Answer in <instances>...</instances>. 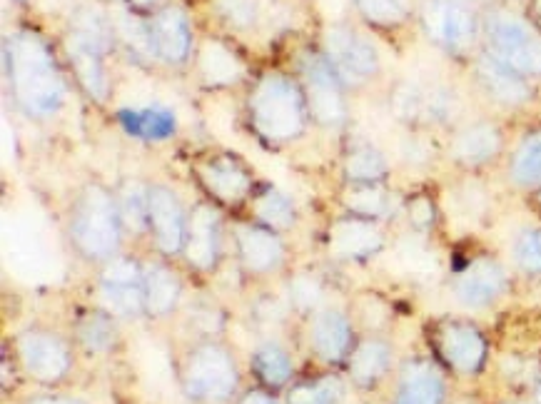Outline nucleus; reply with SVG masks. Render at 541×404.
Here are the masks:
<instances>
[{
	"label": "nucleus",
	"mask_w": 541,
	"mask_h": 404,
	"mask_svg": "<svg viewBox=\"0 0 541 404\" xmlns=\"http://www.w3.org/2000/svg\"><path fill=\"white\" fill-rule=\"evenodd\" d=\"M327 50L337 73L347 78H367L377 70V53L360 35L345 28H332L327 33Z\"/></svg>",
	"instance_id": "nucleus-9"
},
{
	"label": "nucleus",
	"mask_w": 541,
	"mask_h": 404,
	"mask_svg": "<svg viewBox=\"0 0 541 404\" xmlns=\"http://www.w3.org/2000/svg\"><path fill=\"white\" fill-rule=\"evenodd\" d=\"M412 217L419 222V225H427L432 220V210H429L427 200H419L412 205Z\"/></svg>",
	"instance_id": "nucleus-40"
},
{
	"label": "nucleus",
	"mask_w": 541,
	"mask_h": 404,
	"mask_svg": "<svg viewBox=\"0 0 541 404\" xmlns=\"http://www.w3.org/2000/svg\"><path fill=\"white\" fill-rule=\"evenodd\" d=\"M332 245L340 255H364L379 245V235L367 222H340L332 232Z\"/></svg>",
	"instance_id": "nucleus-25"
},
{
	"label": "nucleus",
	"mask_w": 541,
	"mask_h": 404,
	"mask_svg": "<svg viewBox=\"0 0 541 404\" xmlns=\"http://www.w3.org/2000/svg\"><path fill=\"white\" fill-rule=\"evenodd\" d=\"M537 10H539V15H541V0H537Z\"/></svg>",
	"instance_id": "nucleus-44"
},
{
	"label": "nucleus",
	"mask_w": 541,
	"mask_h": 404,
	"mask_svg": "<svg viewBox=\"0 0 541 404\" xmlns=\"http://www.w3.org/2000/svg\"><path fill=\"white\" fill-rule=\"evenodd\" d=\"M70 58H73L75 70H78L80 80H83L85 88L95 95V98H105V78L103 68H100V50L93 48V45L83 43L73 35L68 43Z\"/></svg>",
	"instance_id": "nucleus-23"
},
{
	"label": "nucleus",
	"mask_w": 541,
	"mask_h": 404,
	"mask_svg": "<svg viewBox=\"0 0 541 404\" xmlns=\"http://www.w3.org/2000/svg\"><path fill=\"white\" fill-rule=\"evenodd\" d=\"M499 150V133L489 125H477V128L467 130L464 135H459L457 145H454V155H457L462 163L477 165L484 160L492 158Z\"/></svg>",
	"instance_id": "nucleus-24"
},
{
	"label": "nucleus",
	"mask_w": 541,
	"mask_h": 404,
	"mask_svg": "<svg viewBox=\"0 0 541 404\" xmlns=\"http://www.w3.org/2000/svg\"><path fill=\"white\" fill-rule=\"evenodd\" d=\"M202 68H205L207 80L217 85L232 83V80L240 75V65H237L235 55L227 53V50L217 43H210L205 48V53H202Z\"/></svg>",
	"instance_id": "nucleus-28"
},
{
	"label": "nucleus",
	"mask_w": 541,
	"mask_h": 404,
	"mask_svg": "<svg viewBox=\"0 0 541 404\" xmlns=\"http://www.w3.org/2000/svg\"><path fill=\"white\" fill-rule=\"evenodd\" d=\"M130 3H135V5H150V3H153V0H130Z\"/></svg>",
	"instance_id": "nucleus-43"
},
{
	"label": "nucleus",
	"mask_w": 541,
	"mask_h": 404,
	"mask_svg": "<svg viewBox=\"0 0 541 404\" xmlns=\"http://www.w3.org/2000/svg\"><path fill=\"white\" fill-rule=\"evenodd\" d=\"M364 15L382 25H392L407 13V0H360Z\"/></svg>",
	"instance_id": "nucleus-35"
},
{
	"label": "nucleus",
	"mask_w": 541,
	"mask_h": 404,
	"mask_svg": "<svg viewBox=\"0 0 541 404\" xmlns=\"http://www.w3.org/2000/svg\"><path fill=\"white\" fill-rule=\"evenodd\" d=\"M150 225H153L155 242L163 252L173 255L185 242V217L175 200V195L165 188L150 190Z\"/></svg>",
	"instance_id": "nucleus-10"
},
{
	"label": "nucleus",
	"mask_w": 541,
	"mask_h": 404,
	"mask_svg": "<svg viewBox=\"0 0 541 404\" xmlns=\"http://www.w3.org/2000/svg\"><path fill=\"white\" fill-rule=\"evenodd\" d=\"M202 180L220 200H240L250 190V178L230 160H217L202 168Z\"/></svg>",
	"instance_id": "nucleus-19"
},
{
	"label": "nucleus",
	"mask_w": 541,
	"mask_h": 404,
	"mask_svg": "<svg viewBox=\"0 0 541 404\" xmlns=\"http://www.w3.org/2000/svg\"><path fill=\"white\" fill-rule=\"evenodd\" d=\"M118 205L100 188H90L73 217V240L88 257H110L120 240Z\"/></svg>",
	"instance_id": "nucleus-2"
},
{
	"label": "nucleus",
	"mask_w": 541,
	"mask_h": 404,
	"mask_svg": "<svg viewBox=\"0 0 541 404\" xmlns=\"http://www.w3.org/2000/svg\"><path fill=\"white\" fill-rule=\"evenodd\" d=\"M255 212L262 222H267V225H272V227H290L292 220H295V212H292L290 200L280 193L262 195V198L257 200Z\"/></svg>",
	"instance_id": "nucleus-32"
},
{
	"label": "nucleus",
	"mask_w": 541,
	"mask_h": 404,
	"mask_svg": "<svg viewBox=\"0 0 541 404\" xmlns=\"http://www.w3.org/2000/svg\"><path fill=\"white\" fill-rule=\"evenodd\" d=\"M180 297V282L168 267H150L145 272V307L153 315L173 310Z\"/></svg>",
	"instance_id": "nucleus-22"
},
{
	"label": "nucleus",
	"mask_w": 541,
	"mask_h": 404,
	"mask_svg": "<svg viewBox=\"0 0 541 404\" xmlns=\"http://www.w3.org/2000/svg\"><path fill=\"white\" fill-rule=\"evenodd\" d=\"M342 397V387L337 380H320L312 385L292 387L287 400L290 404H337Z\"/></svg>",
	"instance_id": "nucleus-31"
},
{
	"label": "nucleus",
	"mask_w": 541,
	"mask_h": 404,
	"mask_svg": "<svg viewBox=\"0 0 541 404\" xmlns=\"http://www.w3.org/2000/svg\"><path fill=\"white\" fill-rule=\"evenodd\" d=\"M33 404H83V402H73V400H35Z\"/></svg>",
	"instance_id": "nucleus-42"
},
{
	"label": "nucleus",
	"mask_w": 541,
	"mask_h": 404,
	"mask_svg": "<svg viewBox=\"0 0 541 404\" xmlns=\"http://www.w3.org/2000/svg\"><path fill=\"white\" fill-rule=\"evenodd\" d=\"M185 387L197 400L215 404L230 400L237 387V370L230 355L215 345L192 352L185 370Z\"/></svg>",
	"instance_id": "nucleus-4"
},
{
	"label": "nucleus",
	"mask_w": 541,
	"mask_h": 404,
	"mask_svg": "<svg viewBox=\"0 0 541 404\" xmlns=\"http://www.w3.org/2000/svg\"><path fill=\"white\" fill-rule=\"evenodd\" d=\"M347 175L355 183H374L384 175L382 155L374 153V150H357L347 163Z\"/></svg>",
	"instance_id": "nucleus-34"
},
{
	"label": "nucleus",
	"mask_w": 541,
	"mask_h": 404,
	"mask_svg": "<svg viewBox=\"0 0 541 404\" xmlns=\"http://www.w3.org/2000/svg\"><path fill=\"white\" fill-rule=\"evenodd\" d=\"M120 123L128 133L138 138H168L175 133V115L165 108H148V110H123Z\"/></svg>",
	"instance_id": "nucleus-20"
},
{
	"label": "nucleus",
	"mask_w": 541,
	"mask_h": 404,
	"mask_svg": "<svg viewBox=\"0 0 541 404\" xmlns=\"http://www.w3.org/2000/svg\"><path fill=\"white\" fill-rule=\"evenodd\" d=\"M18 352L25 372L40 382L60 380L70 367L68 347L45 332H25L18 340Z\"/></svg>",
	"instance_id": "nucleus-7"
},
{
	"label": "nucleus",
	"mask_w": 541,
	"mask_h": 404,
	"mask_svg": "<svg viewBox=\"0 0 541 404\" xmlns=\"http://www.w3.org/2000/svg\"><path fill=\"white\" fill-rule=\"evenodd\" d=\"M148 38L150 50L155 55L178 63V60L185 58L187 48H190V30H187L185 15L175 8L158 13L153 23L148 25Z\"/></svg>",
	"instance_id": "nucleus-11"
},
{
	"label": "nucleus",
	"mask_w": 541,
	"mask_h": 404,
	"mask_svg": "<svg viewBox=\"0 0 541 404\" xmlns=\"http://www.w3.org/2000/svg\"><path fill=\"white\" fill-rule=\"evenodd\" d=\"M442 352L449 365L457 370L472 372L477 370L484 357V342L477 330L467 325H449L442 332Z\"/></svg>",
	"instance_id": "nucleus-15"
},
{
	"label": "nucleus",
	"mask_w": 541,
	"mask_h": 404,
	"mask_svg": "<svg viewBox=\"0 0 541 404\" xmlns=\"http://www.w3.org/2000/svg\"><path fill=\"white\" fill-rule=\"evenodd\" d=\"M512 175H514V180L522 185L541 183V133L524 140L517 158H514Z\"/></svg>",
	"instance_id": "nucleus-29"
},
{
	"label": "nucleus",
	"mask_w": 541,
	"mask_h": 404,
	"mask_svg": "<svg viewBox=\"0 0 541 404\" xmlns=\"http://www.w3.org/2000/svg\"><path fill=\"white\" fill-rule=\"evenodd\" d=\"M257 130L270 140H290L302 130L300 95L285 78L262 80L252 98Z\"/></svg>",
	"instance_id": "nucleus-3"
},
{
	"label": "nucleus",
	"mask_w": 541,
	"mask_h": 404,
	"mask_svg": "<svg viewBox=\"0 0 541 404\" xmlns=\"http://www.w3.org/2000/svg\"><path fill=\"white\" fill-rule=\"evenodd\" d=\"M307 88H310V105L312 113L327 125L340 123L345 110H342L340 88H337V78L332 70L320 60L307 63Z\"/></svg>",
	"instance_id": "nucleus-12"
},
{
	"label": "nucleus",
	"mask_w": 541,
	"mask_h": 404,
	"mask_svg": "<svg viewBox=\"0 0 541 404\" xmlns=\"http://www.w3.org/2000/svg\"><path fill=\"white\" fill-rule=\"evenodd\" d=\"M255 370L267 385L280 387L292 377V362L285 350H280L277 345H265L262 350H257Z\"/></svg>",
	"instance_id": "nucleus-27"
},
{
	"label": "nucleus",
	"mask_w": 541,
	"mask_h": 404,
	"mask_svg": "<svg viewBox=\"0 0 541 404\" xmlns=\"http://www.w3.org/2000/svg\"><path fill=\"white\" fill-rule=\"evenodd\" d=\"M539 400H541V390H539Z\"/></svg>",
	"instance_id": "nucleus-45"
},
{
	"label": "nucleus",
	"mask_w": 541,
	"mask_h": 404,
	"mask_svg": "<svg viewBox=\"0 0 541 404\" xmlns=\"http://www.w3.org/2000/svg\"><path fill=\"white\" fill-rule=\"evenodd\" d=\"M504 287V275L494 262L489 260H479L469 267L467 272L459 280V297L467 305H487L492 302L494 297L502 292Z\"/></svg>",
	"instance_id": "nucleus-16"
},
{
	"label": "nucleus",
	"mask_w": 541,
	"mask_h": 404,
	"mask_svg": "<svg viewBox=\"0 0 541 404\" xmlns=\"http://www.w3.org/2000/svg\"><path fill=\"white\" fill-rule=\"evenodd\" d=\"M489 40L502 63L514 70L541 73V38L532 33L522 20L512 15H494L489 20Z\"/></svg>",
	"instance_id": "nucleus-5"
},
{
	"label": "nucleus",
	"mask_w": 541,
	"mask_h": 404,
	"mask_svg": "<svg viewBox=\"0 0 541 404\" xmlns=\"http://www.w3.org/2000/svg\"><path fill=\"white\" fill-rule=\"evenodd\" d=\"M312 347L327 362H337L347 355L350 347V325L347 317L337 310H325L312 322Z\"/></svg>",
	"instance_id": "nucleus-14"
},
{
	"label": "nucleus",
	"mask_w": 541,
	"mask_h": 404,
	"mask_svg": "<svg viewBox=\"0 0 541 404\" xmlns=\"http://www.w3.org/2000/svg\"><path fill=\"white\" fill-rule=\"evenodd\" d=\"M389 365V350L382 345V342H364V345L357 347V352L352 355L350 372L360 385H372Z\"/></svg>",
	"instance_id": "nucleus-26"
},
{
	"label": "nucleus",
	"mask_w": 541,
	"mask_h": 404,
	"mask_svg": "<svg viewBox=\"0 0 541 404\" xmlns=\"http://www.w3.org/2000/svg\"><path fill=\"white\" fill-rule=\"evenodd\" d=\"M350 207L360 215H379L384 210V195L374 188H360L350 195Z\"/></svg>",
	"instance_id": "nucleus-37"
},
{
	"label": "nucleus",
	"mask_w": 541,
	"mask_h": 404,
	"mask_svg": "<svg viewBox=\"0 0 541 404\" xmlns=\"http://www.w3.org/2000/svg\"><path fill=\"white\" fill-rule=\"evenodd\" d=\"M187 260L200 270L215 265L217 260V212L212 207H195L187 232Z\"/></svg>",
	"instance_id": "nucleus-13"
},
{
	"label": "nucleus",
	"mask_w": 541,
	"mask_h": 404,
	"mask_svg": "<svg viewBox=\"0 0 541 404\" xmlns=\"http://www.w3.org/2000/svg\"><path fill=\"white\" fill-rule=\"evenodd\" d=\"M80 340H83V345L88 347V350L103 352L108 350V347H113L115 330L108 317L93 315L88 317V320H83V325H80Z\"/></svg>",
	"instance_id": "nucleus-33"
},
{
	"label": "nucleus",
	"mask_w": 541,
	"mask_h": 404,
	"mask_svg": "<svg viewBox=\"0 0 541 404\" xmlns=\"http://www.w3.org/2000/svg\"><path fill=\"white\" fill-rule=\"evenodd\" d=\"M517 257L529 270H541V230H529L519 237Z\"/></svg>",
	"instance_id": "nucleus-36"
},
{
	"label": "nucleus",
	"mask_w": 541,
	"mask_h": 404,
	"mask_svg": "<svg viewBox=\"0 0 541 404\" xmlns=\"http://www.w3.org/2000/svg\"><path fill=\"white\" fill-rule=\"evenodd\" d=\"M479 73H482L487 88L492 90L502 103L517 105L529 95L527 85L519 80L517 70L509 68V65L502 63L499 58H484L482 65H479Z\"/></svg>",
	"instance_id": "nucleus-18"
},
{
	"label": "nucleus",
	"mask_w": 541,
	"mask_h": 404,
	"mask_svg": "<svg viewBox=\"0 0 541 404\" xmlns=\"http://www.w3.org/2000/svg\"><path fill=\"white\" fill-rule=\"evenodd\" d=\"M10 73L15 95L30 113L48 115L58 110L63 100V80L50 60L48 50L33 35H18L8 45Z\"/></svg>",
	"instance_id": "nucleus-1"
},
{
	"label": "nucleus",
	"mask_w": 541,
	"mask_h": 404,
	"mask_svg": "<svg viewBox=\"0 0 541 404\" xmlns=\"http://www.w3.org/2000/svg\"><path fill=\"white\" fill-rule=\"evenodd\" d=\"M100 295L115 315H138L145 307V275L130 260L110 262L103 275Z\"/></svg>",
	"instance_id": "nucleus-6"
},
{
	"label": "nucleus",
	"mask_w": 541,
	"mask_h": 404,
	"mask_svg": "<svg viewBox=\"0 0 541 404\" xmlns=\"http://www.w3.org/2000/svg\"><path fill=\"white\" fill-rule=\"evenodd\" d=\"M240 404H277L272 400L270 395H265V392H250V395L242 397Z\"/></svg>",
	"instance_id": "nucleus-41"
},
{
	"label": "nucleus",
	"mask_w": 541,
	"mask_h": 404,
	"mask_svg": "<svg viewBox=\"0 0 541 404\" xmlns=\"http://www.w3.org/2000/svg\"><path fill=\"white\" fill-rule=\"evenodd\" d=\"M220 5L227 10V15H230L232 20H237L240 25L250 23V20L255 18V5H252V0H220Z\"/></svg>",
	"instance_id": "nucleus-39"
},
{
	"label": "nucleus",
	"mask_w": 541,
	"mask_h": 404,
	"mask_svg": "<svg viewBox=\"0 0 541 404\" xmlns=\"http://www.w3.org/2000/svg\"><path fill=\"white\" fill-rule=\"evenodd\" d=\"M439 400H442V380L437 372L427 365L409 367L397 404H439Z\"/></svg>",
	"instance_id": "nucleus-21"
},
{
	"label": "nucleus",
	"mask_w": 541,
	"mask_h": 404,
	"mask_svg": "<svg viewBox=\"0 0 541 404\" xmlns=\"http://www.w3.org/2000/svg\"><path fill=\"white\" fill-rule=\"evenodd\" d=\"M424 23L439 43L464 48L474 35V15L459 0H427Z\"/></svg>",
	"instance_id": "nucleus-8"
},
{
	"label": "nucleus",
	"mask_w": 541,
	"mask_h": 404,
	"mask_svg": "<svg viewBox=\"0 0 541 404\" xmlns=\"http://www.w3.org/2000/svg\"><path fill=\"white\" fill-rule=\"evenodd\" d=\"M237 242H240L242 262L252 272H265L280 265L282 245L272 232L260 230V227H242L237 232Z\"/></svg>",
	"instance_id": "nucleus-17"
},
{
	"label": "nucleus",
	"mask_w": 541,
	"mask_h": 404,
	"mask_svg": "<svg viewBox=\"0 0 541 404\" xmlns=\"http://www.w3.org/2000/svg\"><path fill=\"white\" fill-rule=\"evenodd\" d=\"M292 297H295L297 305L310 307L320 300V285L315 280H307V277H300V280L292 285Z\"/></svg>",
	"instance_id": "nucleus-38"
},
{
	"label": "nucleus",
	"mask_w": 541,
	"mask_h": 404,
	"mask_svg": "<svg viewBox=\"0 0 541 404\" xmlns=\"http://www.w3.org/2000/svg\"><path fill=\"white\" fill-rule=\"evenodd\" d=\"M118 215L133 230H143L145 220L150 217V193L145 195V190L140 185L130 183L128 188L120 193L118 202Z\"/></svg>",
	"instance_id": "nucleus-30"
}]
</instances>
